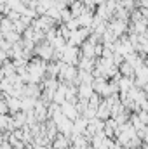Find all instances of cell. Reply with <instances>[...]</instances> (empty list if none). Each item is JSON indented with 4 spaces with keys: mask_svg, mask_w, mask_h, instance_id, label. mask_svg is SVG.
<instances>
[{
    "mask_svg": "<svg viewBox=\"0 0 148 149\" xmlns=\"http://www.w3.org/2000/svg\"><path fill=\"white\" fill-rule=\"evenodd\" d=\"M80 59V49L78 47H72V45H66L63 54H61V63L65 64H70V66H77Z\"/></svg>",
    "mask_w": 148,
    "mask_h": 149,
    "instance_id": "1",
    "label": "cell"
},
{
    "mask_svg": "<svg viewBox=\"0 0 148 149\" xmlns=\"http://www.w3.org/2000/svg\"><path fill=\"white\" fill-rule=\"evenodd\" d=\"M94 47H96V43H92V42H89V40H85L78 49H80V56H84V57H89V59H96V54H94Z\"/></svg>",
    "mask_w": 148,
    "mask_h": 149,
    "instance_id": "2",
    "label": "cell"
},
{
    "mask_svg": "<svg viewBox=\"0 0 148 149\" xmlns=\"http://www.w3.org/2000/svg\"><path fill=\"white\" fill-rule=\"evenodd\" d=\"M77 70L78 71H89V73H92L94 71V59H89V57L80 56V59L77 63Z\"/></svg>",
    "mask_w": 148,
    "mask_h": 149,
    "instance_id": "3",
    "label": "cell"
},
{
    "mask_svg": "<svg viewBox=\"0 0 148 149\" xmlns=\"http://www.w3.org/2000/svg\"><path fill=\"white\" fill-rule=\"evenodd\" d=\"M61 113H63V116H66L68 120H72V121H75L80 114L77 113V109H75L73 104H70V102H63L61 104Z\"/></svg>",
    "mask_w": 148,
    "mask_h": 149,
    "instance_id": "4",
    "label": "cell"
},
{
    "mask_svg": "<svg viewBox=\"0 0 148 149\" xmlns=\"http://www.w3.org/2000/svg\"><path fill=\"white\" fill-rule=\"evenodd\" d=\"M70 146H72V141L65 137L63 134H58L56 139L52 141V149H68Z\"/></svg>",
    "mask_w": 148,
    "mask_h": 149,
    "instance_id": "5",
    "label": "cell"
},
{
    "mask_svg": "<svg viewBox=\"0 0 148 149\" xmlns=\"http://www.w3.org/2000/svg\"><path fill=\"white\" fill-rule=\"evenodd\" d=\"M77 92H78V99H85V101H89V97L94 94L91 83H80L77 87Z\"/></svg>",
    "mask_w": 148,
    "mask_h": 149,
    "instance_id": "6",
    "label": "cell"
},
{
    "mask_svg": "<svg viewBox=\"0 0 148 149\" xmlns=\"http://www.w3.org/2000/svg\"><path fill=\"white\" fill-rule=\"evenodd\" d=\"M70 9V12H72V16H73V19H77V17H80L87 9L84 7V3H82V0H75L73 3L68 7Z\"/></svg>",
    "mask_w": 148,
    "mask_h": 149,
    "instance_id": "7",
    "label": "cell"
},
{
    "mask_svg": "<svg viewBox=\"0 0 148 149\" xmlns=\"http://www.w3.org/2000/svg\"><path fill=\"white\" fill-rule=\"evenodd\" d=\"M87 125H89V120H85L84 116H78L73 121V134H80V135H82V134L85 132Z\"/></svg>",
    "mask_w": 148,
    "mask_h": 149,
    "instance_id": "8",
    "label": "cell"
},
{
    "mask_svg": "<svg viewBox=\"0 0 148 149\" xmlns=\"http://www.w3.org/2000/svg\"><path fill=\"white\" fill-rule=\"evenodd\" d=\"M118 73H120V76H125V78H134V74H136V70L129 64V63H122L120 66H118Z\"/></svg>",
    "mask_w": 148,
    "mask_h": 149,
    "instance_id": "9",
    "label": "cell"
},
{
    "mask_svg": "<svg viewBox=\"0 0 148 149\" xmlns=\"http://www.w3.org/2000/svg\"><path fill=\"white\" fill-rule=\"evenodd\" d=\"M101 101H103V97H101V95H98V94L94 92V94L89 97V101H87V102H89V108H91V109H96V111H98V108H99Z\"/></svg>",
    "mask_w": 148,
    "mask_h": 149,
    "instance_id": "10",
    "label": "cell"
},
{
    "mask_svg": "<svg viewBox=\"0 0 148 149\" xmlns=\"http://www.w3.org/2000/svg\"><path fill=\"white\" fill-rule=\"evenodd\" d=\"M59 16H61V23L65 24V23H68L70 19H73V16H72V12H70V9L66 7V9H63V10H59Z\"/></svg>",
    "mask_w": 148,
    "mask_h": 149,
    "instance_id": "11",
    "label": "cell"
},
{
    "mask_svg": "<svg viewBox=\"0 0 148 149\" xmlns=\"http://www.w3.org/2000/svg\"><path fill=\"white\" fill-rule=\"evenodd\" d=\"M143 92H145V94H147V95H148V83H147V85H145V87H143Z\"/></svg>",
    "mask_w": 148,
    "mask_h": 149,
    "instance_id": "12",
    "label": "cell"
},
{
    "mask_svg": "<svg viewBox=\"0 0 148 149\" xmlns=\"http://www.w3.org/2000/svg\"><path fill=\"white\" fill-rule=\"evenodd\" d=\"M147 21H148V19H147Z\"/></svg>",
    "mask_w": 148,
    "mask_h": 149,
    "instance_id": "13",
    "label": "cell"
}]
</instances>
